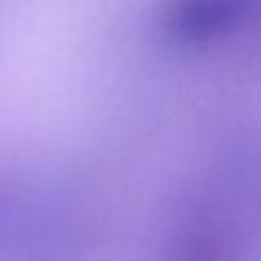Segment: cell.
Returning <instances> with one entry per match:
<instances>
[{
	"mask_svg": "<svg viewBox=\"0 0 261 261\" xmlns=\"http://www.w3.org/2000/svg\"><path fill=\"white\" fill-rule=\"evenodd\" d=\"M159 29L186 51L224 47L261 29V0H163Z\"/></svg>",
	"mask_w": 261,
	"mask_h": 261,
	"instance_id": "1",
	"label": "cell"
},
{
	"mask_svg": "<svg viewBox=\"0 0 261 261\" xmlns=\"http://www.w3.org/2000/svg\"><path fill=\"white\" fill-rule=\"evenodd\" d=\"M239 228L218 208H194L163 239L155 261H234Z\"/></svg>",
	"mask_w": 261,
	"mask_h": 261,
	"instance_id": "2",
	"label": "cell"
}]
</instances>
